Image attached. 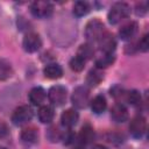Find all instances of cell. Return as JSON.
Listing matches in <instances>:
<instances>
[{
	"label": "cell",
	"instance_id": "1",
	"mask_svg": "<svg viewBox=\"0 0 149 149\" xmlns=\"http://www.w3.org/2000/svg\"><path fill=\"white\" fill-rule=\"evenodd\" d=\"M130 14V7L126 2H115L108 12V22L111 24H118Z\"/></svg>",
	"mask_w": 149,
	"mask_h": 149
},
{
	"label": "cell",
	"instance_id": "2",
	"mask_svg": "<svg viewBox=\"0 0 149 149\" xmlns=\"http://www.w3.org/2000/svg\"><path fill=\"white\" fill-rule=\"evenodd\" d=\"M105 33H106L105 26L98 19H93V20L88 21L85 27V37L88 41V43L98 42Z\"/></svg>",
	"mask_w": 149,
	"mask_h": 149
},
{
	"label": "cell",
	"instance_id": "3",
	"mask_svg": "<svg viewBox=\"0 0 149 149\" xmlns=\"http://www.w3.org/2000/svg\"><path fill=\"white\" fill-rule=\"evenodd\" d=\"M33 118V109L28 105L19 106L12 114V122L15 126H23L28 123Z\"/></svg>",
	"mask_w": 149,
	"mask_h": 149
},
{
	"label": "cell",
	"instance_id": "4",
	"mask_svg": "<svg viewBox=\"0 0 149 149\" xmlns=\"http://www.w3.org/2000/svg\"><path fill=\"white\" fill-rule=\"evenodd\" d=\"M30 12L35 17L47 19L51 16L54 12V6L49 1H34L30 6Z\"/></svg>",
	"mask_w": 149,
	"mask_h": 149
},
{
	"label": "cell",
	"instance_id": "5",
	"mask_svg": "<svg viewBox=\"0 0 149 149\" xmlns=\"http://www.w3.org/2000/svg\"><path fill=\"white\" fill-rule=\"evenodd\" d=\"M73 106L77 108H85L90 101V90L86 86H78L74 88L71 97Z\"/></svg>",
	"mask_w": 149,
	"mask_h": 149
},
{
	"label": "cell",
	"instance_id": "6",
	"mask_svg": "<svg viewBox=\"0 0 149 149\" xmlns=\"http://www.w3.org/2000/svg\"><path fill=\"white\" fill-rule=\"evenodd\" d=\"M66 95L68 91L62 85H55L48 91V98L50 102L55 106H62L66 100Z\"/></svg>",
	"mask_w": 149,
	"mask_h": 149
},
{
	"label": "cell",
	"instance_id": "7",
	"mask_svg": "<svg viewBox=\"0 0 149 149\" xmlns=\"http://www.w3.org/2000/svg\"><path fill=\"white\" fill-rule=\"evenodd\" d=\"M22 47L27 52H35L40 50V48L42 47L41 37L36 33H28L23 37Z\"/></svg>",
	"mask_w": 149,
	"mask_h": 149
},
{
	"label": "cell",
	"instance_id": "8",
	"mask_svg": "<svg viewBox=\"0 0 149 149\" xmlns=\"http://www.w3.org/2000/svg\"><path fill=\"white\" fill-rule=\"evenodd\" d=\"M147 129V121L142 115L135 116L129 123V132L134 137H142Z\"/></svg>",
	"mask_w": 149,
	"mask_h": 149
},
{
	"label": "cell",
	"instance_id": "9",
	"mask_svg": "<svg viewBox=\"0 0 149 149\" xmlns=\"http://www.w3.org/2000/svg\"><path fill=\"white\" fill-rule=\"evenodd\" d=\"M98 43H99L100 50L104 54H113V51L116 48V40L109 33H105L101 36V38L98 41Z\"/></svg>",
	"mask_w": 149,
	"mask_h": 149
},
{
	"label": "cell",
	"instance_id": "10",
	"mask_svg": "<svg viewBox=\"0 0 149 149\" xmlns=\"http://www.w3.org/2000/svg\"><path fill=\"white\" fill-rule=\"evenodd\" d=\"M111 116L115 122H125L128 119V111L125 105L115 104L111 109Z\"/></svg>",
	"mask_w": 149,
	"mask_h": 149
},
{
	"label": "cell",
	"instance_id": "11",
	"mask_svg": "<svg viewBox=\"0 0 149 149\" xmlns=\"http://www.w3.org/2000/svg\"><path fill=\"white\" fill-rule=\"evenodd\" d=\"M79 119V115H78V112H76L74 109L70 108V109H66L65 112H63V114L61 115V121H62V125L64 127H68V128H71L73 127L77 121Z\"/></svg>",
	"mask_w": 149,
	"mask_h": 149
},
{
	"label": "cell",
	"instance_id": "12",
	"mask_svg": "<svg viewBox=\"0 0 149 149\" xmlns=\"http://www.w3.org/2000/svg\"><path fill=\"white\" fill-rule=\"evenodd\" d=\"M137 33V23L134 21H130L128 23H126L125 26H122V28L119 30V35L121 40H130L133 38Z\"/></svg>",
	"mask_w": 149,
	"mask_h": 149
},
{
	"label": "cell",
	"instance_id": "13",
	"mask_svg": "<svg viewBox=\"0 0 149 149\" xmlns=\"http://www.w3.org/2000/svg\"><path fill=\"white\" fill-rule=\"evenodd\" d=\"M45 95H47V93H45L44 88L41 86H36V87L31 88V91L29 92V101L35 106H40L45 100Z\"/></svg>",
	"mask_w": 149,
	"mask_h": 149
},
{
	"label": "cell",
	"instance_id": "14",
	"mask_svg": "<svg viewBox=\"0 0 149 149\" xmlns=\"http://www.w3.org/2000/svg\"><path fill=\"white\" fill-rule=\"evenodd\" d=\"M43 73L49 79H58V78H61L63 76V69H62V66L59 64L51 63V64H48L44 68Z\"/></svg>",
	"mask_w": 149,
	"mask_h": 149
},
{
	"label": "cell",
	"instance_id": "15",
	"mask_svg": "<svg viewBox=\"0 0 149 149\" xmlns=\"http://www.w3.org/2000/svg\"><path fill=\"white\" fill-rule=\"evenodd\" d=\"M54 108L51 106H48V105H44V106H41L40 109H38V120L42 122V123H50L54 119Z\"/></svg>",
	"mask_w": 149,
	"mask_h": 149
},
{
	"label": "cell",
	"instance_id": "16",
	"mask_svg": "<svg viewBox=\"0 0 149 149\" xmlns=\"http://www.w3.org/2000/svg\"><path fill=\"white\" fill-rule=\"evenodd\" d=\"M21 139L26 143H35L38 140V133L34 127H27L22 129Z\"/></svg>",
	"mask_w": 149,
	"mask_h": 149
},
{
	"label": "cell",
	"instance_id": "17",
	"mask_svg": "<svg viewBox=\"0 0 149 149\" xmlns=\"http://www.w3.org/2000/svg\"><path fill=\"white\" fill-rule=\"evenodd\" d=\"M106 107H107V101H106V99H105L104 95H97L91 101V109L95 114L102 113L106 109Z\"/></svg>",
	"mask_w": 149,
	"mask_h": 149
},
{
	"label": "cell",
	"instance_id": "18",
	"mask_svg": "<svg viewBox=\"0 0 149 149\" xmlns=\"http://www.w3.org/2000/svg\"><path fill=\"white\" fill-rule=\"evenodd\" d=\"M79 139L81 143L88 144L94 140V130L90 125H85L81 127L80 133H79Z\"/></svg>",
	"mask_w": 149,
	"mask_h": 149
},
{
	"label": "cell",
	"instance_id": "19",
	"mask_svg": "<svg viewBox=\"0 0 149 149\" xmlns=\"http://www.w3.org/2000/svg\"><path fill=\"white\" fill-rule=\"evenodd\" d=\"M104 78V74L102 72L99 70V69H92L88 73H87V77H86V83L90 85V86H97Z\"/></svg>",
	"mask_w": 149,
	"mask_h": 149
},
{
	"label": "cell",
	"instance_id": "20",
	"mask_svg": "<svg viewBox=\"0 0 149 149\" xmlns=\"http://www.w3.org/2000/svg\"><path fill=\"white\" fill-rule=\"evenodd\" d=\"M114 61H115V56L113 54H104L102 56H100L99 58L95 59V66L99 70L105 69V68H108L109 65H112Z\"/></svg>",
	"mask_w": 149,
	"mask_h": 149
},
{
	"label": "cell",
	"instance_id": "21",
	"mask_svg": "<svg viewBox=\"0 0 149 149\" xmlns=\"http://www.w3.org/2000/svg\"><path fill=\"white\" fill-rule=\"evenodd\" d=\"M94 55V48L91 43H84L79 47L78 51H77V56L81 57L83 59L87 61L90 58H92Z\"/></svg>",
	"mask_w": 149,
	"mask_h": 149
},
{
	"label": "cell",
	"instance_id": "22",
	"mask_svg": "<svg viewBox=\"0 0 149 149\" xmlns=\"http://www.w3.org/2000/svg\"><path fill=\"white\" fill-rule=\"evenodd\" d=\"M13 73L12 65L8 61L0 58V80H6L8 79Z\"/></svg>",
	"mask_w": 149,
	"mask_h": 149
},
{
	"label": "cell",
	"instance_id": "23",
	"mask_svg": "<svg viewBox=\"0 0 149 149\" xmlns=\"http://www.w3.org/2000/svg\"><path fill=\"white\" fill-rule=\"evenodd\" d=\"M72 12L76 16L80 17V16H84L86 15L88 12H90V5L86 2V1H77L74 2L73 5V8H72Z\"/></svg>",
	"mask_w": 149,
	"mask_h": 149
},
{
	"label": "cell",
	"instance_id": "24",
	"mask_svg": "<svg viewBox=\"0 0 149 149\" xmlns=\"http://www.w3.org/2000/svg\"><path fill=\"white\" fill-rule=\"evenodd\" d=\"M85 63H86L85 59H83L81 57H79V56L76 55V56H74L73 58H71V61H70V68H71L72 71L79 72V71H81V70L84 69Z\"/></svg>",
	"mask_w": 149,
	"mask_h": 149
},
{
	"label": "cell",
	"instance_id": "25",
	"mask_svg": "<svg viewBox=\"0 0 149 149\" xmlns=\"http://www.w3.org/2000/svg\"><path fill=\"white\" fill-rule=\"evenodd\" d=\"M127 101L133 105V106H137L141 104V94L139 91L136 90H132L127 93Z\"/></svg>",
	"mask_w": 149,
	"mask_h": 149
},
{
	"label": "cell",
	"instance_id": "26",
	"mask_svg": "<svg viewBox=\"0 0 149 149\" xmlns=\"http://www.w3.org/2000/svg\"><path fill=\"white\" fill-rule=\"evenodd\" d=\"M139 49L141 50V51H148V49H149V36H148V34H146L140 41H139Z\"/></svg>",
	"mask_w": 149,
	"mask_h": 149
},
{
	"label": "cell",
	"instance_id": "27",
	"mask_svg": "<svg viewBox=\"0 0 149 149\" xmlns=\"http://www.w3.org/2000/svg\"><path fill=\"white\" fill-rule=\"evenodd\" d=\"M148 10V2L147 1H141L136 3V14L137 15H144Z\"/></svg>",
	"mask_w": 149,
	"mask_h": 149
},
{
	"label": "cell",
	"instance_id": "28",
	"mask_svg": "<svg viewBox=\"0 0 149 149\" xmlns=\"http://www.w3.org/2000/svg\"><path fill=\"white\" fill-rule=\"evenodd\" d=\"M122 93H123V88L120 87V86H114L113 88H111V94L113 97H115V98L122 95Z\"/></svg>",
	"mask_w": 149,
	"mask_h": 149
},
{
	"label": "cell",
	"instance_id": "29",
	"mask_svg": "<svg viewBox=\"0 0 149 149\" xmlns=\"http://www.w3.org/2000/svg\"><path fill=\"white\" fill-rule=\"evenodd\" d=\"M92 149H108V148L105 147V146H102V144H95V146L92 147Z\"/></svg>",
	"mask_w": 149,
	"mask_h": 149
},
{
	"label": "cell",
	"instance_id": "30",
	"mask_svg": "<svg viewBox=\"0 0 149 149\" xmlns=\"http://www.w3.org/2000/svg\"><path fill=\"white\" fill-rule=\"evenodd\" d=\"M0 149H6V148H3V147H1V146H0Z\"/></svg>",
	"mask_w": 149,
	"mask_h": 149
}]
</instances>
